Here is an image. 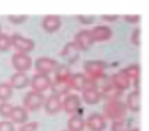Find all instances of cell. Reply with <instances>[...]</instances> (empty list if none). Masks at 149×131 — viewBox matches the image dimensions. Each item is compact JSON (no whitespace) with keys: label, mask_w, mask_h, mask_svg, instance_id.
I'll return each mask as SVG.
<instances>
[{"label":"cell","mask_w":149,"mask_h":131,"mask_svg":"<svg viewBox=\"0 0 149 131\" xmlns=\"http://www.w3.org/2000/svg\"><path fill=\"white\" fill-rule=\"evenodd\" d=\"M127 109L126 104L120 100L106 102L103 106V117L108 120L118 121L125 119L127 116Z\"/></svg>","instance_id":"cell-1"},{"label":"cell","mask_w":149,"mask_h":131,"mask_svg":"<svg viewBox=\"0 0 149 131\" xmlns=\"http://www.w3.org/2000/svg\"><path fill=\"white\" fill-rule=\"evenodd\" d=\"M87 78L91 80H98L104 76L107 64L103 60H87L83 64Z\"/></svg>","instance_id":"cell-2"},{"label":"cell","mask_w":149,"mask_h":131,"mask_svg":"<svg viewBox=\"0 0 149 131\" xmlns=\"http://www.w3.org/2000/svg\"><path fill=\"white\" fill-rule=\"evenodd\" d=\"M45 99V96L43 94H41V92L30 90L29 92H27V94L24 98V108L27 111H38L44 106Z\"/></svg>","instance_id":"cell-3"},{"label":"cell","mask_w":149,"mask_h":131,"mask_svg":"<svg viewBox=\"0 0 149 131\" xmlns=\"http://www.w3.org/2000/svg\"><path fill=\"white\" fill-rule=\"evenodd\" d=\"M10 38L11 46H13L15 49L19 51L17 53L28 54L33 51L34 48H35V42L33 40L23 37L19 34H13V36H10Z\"/></svg>","instance_id":"cell-4"},{"label":"cell","mask_w":149,"mask_h":131,"mask_svg":"<svg viewBox=\"0 0 149 131\" xmlns=\"http://www.w3.org/2000/svg\"><path fill=\"white\" fill-rule=\"evenodd\" d=\"M58 65L59 63L56 60L49 57H39L35 60V63H34L37 73L46 74V75H49L50 73L54 72Z\"/></svg>","instance_id":"cell-5"},{"label":"cell","mask_w":149,"mask_h":131,"mask_svg":"<svg viewBox=\"0 0 149 131\" xmlns=\"http://www.w3.org/2000/svg\"><path fill=\"white\" fill-rule=\"evenodd\" d=\"M11 63L17 72H27L33 66V60L28 54L15 53L11 58Z\"/></svg>","instance_id":"cell-6"},{"label":"cell","mask_w":149,"mask_h":131,"mask_svg":"<svg viewBox=\"0 0 149 131\" xmlns=\"http://www.w3.org/2000/svg\"><path fill=\"white\" fill-rule=\"evenodd\" d=\"M74 44L78 46L80 51H87L94 45L93 39L90 30H81L78 32L74 38Z\"/></svg>","instance_id":"cell-7"},{"label":"cell","mask_w":149,"mask_h":131,"mask_svg":"<svg viewBox=\"0 0 149 131\" xmlns=\"http://www.w3.org/2000/svg\"><path fill=\"white\" fill-rule=\"evenodd\" d=\"M51 78L49 77V75L42 73H36L33 75L32 79L30 80V84H31L32 88L34 92H43L45 90H47L51 85Z\"/></svg>","instance_id":"cell-8"},{"label":"cell","mask_w":149,"mask_h":131,"mask_svg":"<svg viewBox=\"0 0 149 131\" xmlns=\"http://www.w3.org/2000/svg\"><path fill=\"white\" fill-rule=\"evenodd\" d=\"M61 57L65 60L68 63L74 64L79 60L80 58V49L74 44V42H68L64 45L61 51Z\"/></svg>","instance_id":"cell-9"},{"label":"cell","mask_w":149,"mask_h":131,"mask_svg":"<svg viewBox=\"0 0 149 131\" xmlns=\"http://www.w3.org/2000/svg\"><path fill=\"white\" fill-rule=\"evenodd\" d=\"M85 124L90 131H103L106 128V119L102 114L93 113L87 118Z\"/></svg>","instance_id":"cell-10"},{"label":"cell","mask_w":149,"mask_h":131,"mask_svg":"<svg viewBox=\"0 0 149 131\" xmlns=\"http://www.w3.org/2000/svg\"><path fill=\"white\" fill-rule=\"evenodd\" d=\"M81 104H82L81 98L78 94H68L62 100V109L68 114H72V113L77 112L78 109L81 107Z\"/></svg>","instance_id":"cell-11"},{"label":"cell","mask_w":149,"mask_h":131,"mask_svg":"<svg viewBox=\"0 0 149 131\" xmlns=\"http://www.w3.org/2000/svg\"><path fill=\"white\" fill-rule=\"evenodd\" d=\"M42 28L47 33H55L61 27V19L55 14H48L42 19Z\"/></svg>","instance_id":"cell-12"},{"label":"cell","mask_w":149,"mask_h":131,"mask_svg":"<svg viewBox=\"0 0 149 131\" xmlns=\"http://www.w3.org/2000/svg\"><path fill=\"white\" fill-rule=\"evenodd\" d=\"M44 109L49 115H55L62 109V100L60 97L55 94H50L44 102Z\"/></svg>","instance_id":"cell-13"},{"label":"cell","mask_w":149,"mask_h":131,"mask_svg":"<svg viewBox=\"0 0 149 131\" xmlns=\"http://www.w3.org/2000/svg\"><path fill=\"white\" fill-rule=\"evenodd\" d=\"M110 83L113 86H116L118 90H120V92H124L130 88L132 81L120 70L118 72L113 73L110 76Z\"/></svg>","instance_id":"cell-14"},{"label":"cell","mask_w":149,"mask_h":131,"mask_svg":"<svg viewBox=\"0 0 149 131\" xmlns=\"http://www.w3.org/2000/svg\"><path fill=\"white\" fill-rule=\"evenodd\" d=\"M91 36L93 42H104L111 38L112 31L107 26H97L91 31Z\"/></svg>","instance_id":"cell-15"},{"label":"cell","mask_w":149,"mask_h":131,"mask_svg":"<svg viewBox=\"0 0 149 131\" xmlns=\"http://www.w3.org/2000/svg\"><path fill=\"white\" fill-rule=\"evenodd\" d=\"M99 92H100V98H101L102 100L106 101V102L120 100V98L122 97V94H123V92L118 90V88L112 85L110 82L108 84H106L105 86H103Z\"/></svg>","instance_id":"cell-16"},{"label":"cell","mask_w":149,"mask_h":131,"mask_svg":"<svg viewBox=\"0 0 149 131\" xmlns=\"http://www.w3.org/2000/svg\"><path fill=\"white\" fill-rule=\"evenodd\" d=\"M86 83H87V76L81 72L72 74L68 79V85L70 90H74L77 92H83L85 90Z\"/></svg>","instance_id":"cell-17"},{"label":"cell","mask_w":149,"mask_h":131,"mask_svg":"<svg viewBox=\"0 0 149 131\" xmlns=\"http://www.w3.org/2000/svg\"><path fill=\"white\" fill-rule=\"evenodd\" d=\"M30 77L25 72H15L10 77V86L17 90H23L30 84Z\"/></svg>","instance_id":"cell-18"},{"label":"cell","mask_w":149,"mask_h":131,"mask_svg":"<svg viewBox=\"0 0 149 131\" xmlns=\"http://www.w3.org/2000/svg\"><path fill=\"white\" fill-rule=\"evenodd\" d=\"M9 118H10L11 122L13 124L15 123H17V124H25V123H27L28 119H29V114H28V111L24 107L17 106L13 108Z\"/></svg>","instance_id":"cell-19"},{"label":"cell","mask_w":149,"mask_h":131,"mask_svg":"<svg viewBox=\"0 0 149 131\" xmlns=\"http://www.w3.org/2000/svg\"><path fill=\"white\" fill-rule=\"evenodd\" d=\"M126 107L130 111L137 113L140 111V90H134L128 94L126 101Z\"/></svg>","instance_id":"cell-20"},{"label":"cell","mask_w":149,"mask_h":131,"mask_svg":"<svg viewBox=\"0 0 149 131\" xmlns=\"http://www.w3.org/2000/svg\"><path fill=\"white\" fill-rule=\"evenodd\" d=\"M82 98L83 101L88 105H96L101 100L100 98V92L97 88H88L82 92Z\"/></svg>","instance_id":"cell-21"},{"label":"cell","mask_w":149,"mask_h":131,"mask_svg":"<svg viewBox=\"0 0 149 131\" xmlns=\"http://www.w3.org/2000/svg\"><path fill=\"white\" fill-rule=\"evenodd\" d=\"M72 72L65 64H59L54 70V80L59 82H68Z\"/></svg>","instance_id":"cell-22"},{"label":"cell","mask_w":149,"mask_h":131,"mask_svg":"<svg viewBox=\"0 0 149 131\" xmlns=\"http://www.w3.org/2000/svg\"><path fill=\"white\" fill-rule=\"evenodd\" d=\"M85 127V120L79 115L70 117L68 121V131H83Z\"/></svg>","instance_id":"cell-23"},{"label":"cell","mask_w":149,"mask_h":131,"mask_svg":"<svg viewBox=\"0 0 149 131\" xmlns=\"http://www.w3.org/2000/svg\"><path fill=\"white\" fill-rule=\"evenodd\" d=\"M50 88L52 90V94L55 96L61 97V96H66L68 94L70 90V88L68 85V82H59V81H52Z\"/></svg>","instance_id":"cell-24"},{"label":"cell","mask_w":149,"mask_h":131,"mask_svg":"<svg viewBox=\"0 0 149 131\" xmlns=\"http://www.w3.org/2000/svg\"><path fill=\"white\" fill-rule=\"evenodd\" d=\"M120 71L127 76V77L130 78V80H135L137 78H139L140 75V66L138 64H131V65L127 66L124 69H120Z\"/></svg>","instance_id":"cell-25"},{"label":"cell","mask_w":149,"mask_h":131,"mask_svg":"<svg viewBox=\"0 0 149 131\" xmlns=\"http://www.w3.org/2000/svg\"><path fill=\"white\" fill-rule=\"evenodd\" d=\"M13 97V88L9 83L1 82L0 83V102L5 103Z\"/></svg>","instance_id":"cell-26"},{"label":"cell","mask_w":149,"mask_h":131,"mask_svg":"<svg viewBox=\"0 0 149 131\" xmlns=\"http://www.w3.org/2000/svg\"><path fill=\"white\" fill-rule=\"evenodd\" d=\"M131 128H132L131 123L123 119V120L113 121L110 126V131H130Z\"/></svg>","instance_id":"cell-27"},{"label":"cell","mask_w":149,"mask_h":131,"mask_svg":"<svg viewBox=\"0 0 149 131\" xmlns=\"http://www.w3.org/2000/svg\"><path fill=\"white\" fill-rule=\"evenodd\" d=\"M11 46V38L7 34H0V52L8 51Z\"/></svg>","instance_id":"cell-28"},{"label":"cell","mask_w":149,"mask_h":131,"mask_svg":"<svg viewBox=\"0 0 149 131\" xmlns=\"http://www.w3.org/2000/svg\"><path fill=\"white\" fill-rule=\"evenodd\" d=\"M13 106L8 104L7 102L5 103H0V116L3 118H9L10 113L13 111Z\"/></svg>","instance_id":"cell-29"},{"label":"cell","mask_w":149,"mask_h":131,"mask_svg":"<svg viewBox=\"0 0 149 131\" xmlns=\"http://www.w3.org/2000/svg\"><path fill=\"white\" fill-rule=\"evenodd\" d=\"M38 127H39L38 122H28L22 125L17 131H37Z\"/></svg>","instance_id":"cell-30"},{"label":"cell","mask_w":149,"mask_h":131,"mask_svg":"<svg viewBox=\"0 0 149 131\" xmlns=\"http://www.w3.org/2000/svg\"><path fill=\"white\" fill-rule=\"evenodd\" d=\"M28 19V15H8V21L10 23H15V25H21V23H25L26 21Z\"/></svg>","instance_id":"cell-31"},{"label":"cell","mask_w":149,"mask_h":131,"mask_svg":"<svg viewBox=\"0 0 149 131\" xmlns=\"http://www.w3.org/2000/svg\"><path fill=\"white\" fill-rule=\"evenodd\" d=\"M78 21L85 26H89L95 21V17L94 15H77Z\"/></svg>","instance_id":"cell-32"},{"label":"cell","mask_w":149,"mask_h":131,"mask_svg":"<svg viewBox=\"0 0 149 131\" xmlns=\"http://www.w3.org/2000/svg\"><path fill=\"white\" fill-rule=\"evenodd\" d=\"M0 131H15V127L11 121H1L0 122Z\"/></svg>","instance_id":"cell-33"},{"label":"cell","mask_w":149,"mask_h":131,"mask_svg":"<svg viewBox=\"0 0 149 131\" xmlns=\"http://www.w3.org/2000/svg\"><path fill=\"white\" fill-rule=\"evenodd\" d=\"M140 34H141L140 28H136V29L132 32L131 42H132L135 46H140Z\"/></svg>","instance_id":"cell-34"},{"label":"cell","mask_w":149,"mask_h":131,"mask_svg":"<svg viewBox=\"0 0 149 131\" xmlns=\"http://www.w3.org/2000/svg\"><path fill=\"white\" fill-rule=\"evenodd\" d=\"M123 17H124L125 21L129 23H137L141 19V17L139 14H125Z\"/></svg>","instance_id":"cell-35"},{"label":"cell","mask_w":149,"mask_h":131,"mask_svg":"<svg viewBox=\"0 0 149 131\" xmlns=\"http://www.w3.org/2000/svg\"><path fill=\"white\" fill-rule=\"evenodd\" d=\"M101 19L105 21H108V23H113V21H116L120 19V15L118 14H102Z\"/></svg>","instance_id":"cell-36"},{"label":"cell","mask_w":149,"mask_h":131,"mask_svg":"<svg viewBox=\"0 0 149 131\" xmlns=\"http://www.w3.org/2000/svg\"><path fill=\"white\" fill-rule=\"evenodd\" d=\"M130 131H140V129H139L138 127H134V128H131Z\"/></svg>","instance_id":"cell-37"},{"label":"cell","mask_w":149,"mask_h":131,"mask_svg":"<svg viewBox=\"0 0 149 131\" xmlns=\"http://www.w3.org/2000/svg\"><path fill=\"white\" fill-rule=\"evenodd\" d=\"M0 34H1V26H0Z\"/></svg>","instance_id":"cell-38"},{"label":"cell","mask_w":149,"mask_h":131,"mask_svg":"<svg viewBox=\"0 0 149 131\" xmlns=\"http://www.w3.org/2000/svg\"><path fill=\"white\" fill-rule=\"evenodd\" d=\"M63 131H68V130H63Z\"/></svg>","instance_id":"cell-39"}]
</instances>
